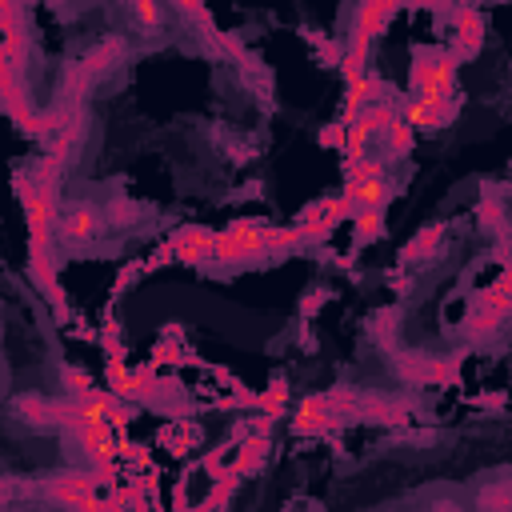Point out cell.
<instances>
[{
  "label": "cell",
  "mask_w": 512,
  "mask_h": 512,
  "mask_svg": "<svg viewBox=\"0 0 512 512\" xmlns=\"http://www.w3.org/2000/svg\"><path fill=\"white\" fill-rule=\"evenodd\" d=\"M172 248H176L180 260H196V264L216 260V232H208V228H184Z\"/></svg>",
  "instance_id": "7a4b0ae2"
},
{
  "label": "cell",
  "mask_w": 512,
  "mask_h": 512,
  "mask_svg": "<svg viewBox=\"0 0 512 512\" xmlns=\"http://www.w3.org/2000/svg\"><path fill=\"white\" fill-rule=\"evenodd\" d=\"M420 512H468V508H464V504H460L456 496H440V500H432V504H424Z\"/></svg>",
  "instance_id": "3957f363"
},
{
  "label": "cell",
  "mask_w": 512,
  "mask_h": 512,
  "mask_svg": "<svg viewBox=\"0 0 512 512\" xmlns=\"http://www.w3.org/2000/svg\"><path fill=\"white\" fill-rule=\"evenodd\" d=\"M8 512H56V508H40V504H24V508H8Z\"/></svg>",
  "instance_id": "277c9868"
},
{
  "label": "cell",
  "mask_w": 512,
  "mask_h": 512,
  "mask_svg": "<svg viewBox=\"0 0 512 512\" xmlns=\"http://www.w3.org/2000/svg\"><path fill=\"white\" fill-rule=\"evenodd\" d=\"M104 228H108V216H104L92 200H72V204H64V212L56 216V236H60V244H72V248L92 244Z\"/></svg>",
  "instance_id": "6da1fadb"
}]
</instances>
